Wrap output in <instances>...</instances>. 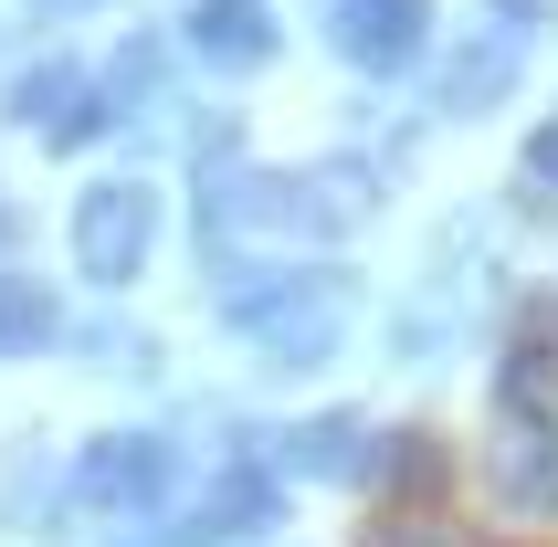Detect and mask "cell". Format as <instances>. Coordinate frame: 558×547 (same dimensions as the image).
I'll return each mask as SVG.
<instances>
[{"label": "cell", "mask_w": 558, "mask_h": 547, "mask_svg": "<svg viewBox=\"0 0 558 547\" xmlns=\"http://www.w3.org/2000/svg\"><path fill=\"white\" fill-rule=\"evenodd\" d=\"M517 180H527V211H558V117L527 137V169H517Z\"/></svg>", "instance_id": "obj_11"}, {"label": "cell", "mask_w": 558, "mask_h": 547, "mask_svg": "<svg viewBox=\"0 0 558 547\" xmlns=\"http://www.w3.org/2000/svg\"><path fill=\"white\" fill-rule=\"evenodd\" d=\"M338 42L359 63H401L422 42V0H359V11H338Z\"/></svg>", "instance_id": "obj_2"}, {"label": "cell", "mask_w": 558, "mask_h": 547, "mask_svg": "<svg viewBox=\"0 0 558 547\" xmlns=\"http://www.w3.org/2000/svg\"><path fill=\"white\" fill-rule=\"evenodd\" d=\"M442 474H453V463H442L433 431H401V442H390V495H401V506H433Z\"/></svg>", "instance_id": "obj_6"}, {"label": "cell", "mask_w": 558, "mask_h": 547, "mask_svg": "<svg viewBox=\"0 0 558 547\" xmlns=\"http://www.w3.org/2000/svg\"><path fill=\"white\" fill-rule=\"evenodd\" d=\"M201 53L211 63H264L275 53V22H264L253 0H211V11H201Z\"/></svg>", "instance_id": "obj_3"}, {"label": "cell", "mask_w": 558, "mask_h": 547, "mask_svg": "<svg viewBox=\"0 0 558 547\" xmlns=\"http://www.w3.org/2000/svg\"><path fill=\"white\" fill-rule=\"evenodd\" d=\"M53 337V295L43 284H0V348H43Z\"/></svg>", "instance_id": "obj_9"}, {"label": "cell", "mask_w": 558, "mask_h": 547, "mask_svg": "<svg viewBox=\"0 0 558 547\" xmlns=\"http://www.w3.org/2000/svg\"><path fill=\"white\" fill-rule=\"evenodd\" d=\"M148 232H158V200L137 180H106L74 211V253H85V274H106V284H126V274L148 264Z\"/></svg>", "instance_id": "obj_1"}, {"label": "cell", "mask_w": 558, "mask_h": 547, "mask_svg": "<svg viewBox=\"0 0 558 547\" xmlns=\"http://www.w3.org/2000/svg\"><path fill=\"white\" fill-rule=\"evenodd\" d=\"M295 463H306V474H359V463H369V442H359V422H306Z\"/></svg>", "instance_id": "obj_8"}, {"label": "cell", "mask_w": 558, "mask_h": 547, "mask_svg": "<svg viewBox=\"0 0 558 547\" xmlns=\"http://www.w3.org/2000/svg\"><path fill=\"white\" fill-rule=\"evenodd\" d=\"M496 485L517 495V506H558V442H548V431H506Z\"/></svg>", "instance_id": "obj_4"}, {"label": "cell", "mask_w": 558, "mask_h": 547, "mask_svg": "<svg viewBox=\"0 0 558 547\" xmlns=\"http://www.w3.org/2000/svg\"><path fill=\"white\" fill-rule=\"evenodd\" d=\"M506 74H517V42H496V53H474V63H453V95H442V106H485Z\"/></svg>", "instance_id": "obj_10"}, {"label": "cell", "mask_w": 558, "mask_h": 547, "mask_svg": "<svg viewBox=\"0 0 558 547\" xmlns=\"http://www.w3.org/2000/svg\"><path fill=\"white\" fill-rule=\"evenodd\" d=\"M506 411H537V422H558V337L506 348Z\"/></svg>", "instance_id": "obj_5"}, {"label": "cell", "mask_w": 558, "mask_h": 547, "mask_svg": "<svg viewBox=\"0 0 558 547\" xmlns=\"http://www.w3.org/2000/svg\"><path fill=\"white\" fill-rule=\"evenodd\" d=\"M85 485L95 495H148L158 485V442H106V453L85 463Z\"/></svg>", "instance_id": "obj_7"}]
</instances>
